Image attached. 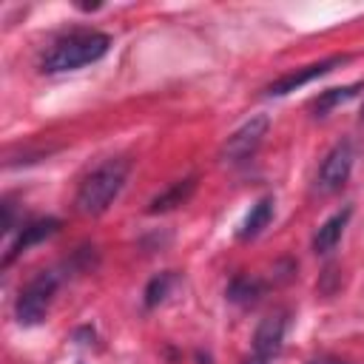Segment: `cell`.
I'll list each match as a JSON object with an SVG mask.
<instances>
[{
    "instance_id": "obj_1",
    "label": "cell",
    "mask_w": 364,
    "mask_h": 364,
    "mask_svg": "<svg viewBox=\"0 0 364 364\" xmlns=\"http://www.w3.org/2000/svg\"><path fill=\"white\" fill-rule=\"evenodd\" d=\"M128 171H131V162L125 156L105 159L100 168H94L82 179V185L77 191V199H74L77 210L82 216H100V213H105L111 208V202L119 196V191H122V185L128 179Z\"/></svg>"
},
{
    "instance_id": "obj_2",
    "label": "cell",
    "mask_w": 364,
    "mask_h": 364,
    "mask_svg": "<svg viewBox=\"0 0 364 364\" xmlns=\"http://www.w3.org/2000/svg\"><path fill=\"white\" fill-rule=\"evenodd\" d=\"M108 48H111V37L105 31H74L60 43H54V48L43 57L40 68L46 74L74 71L88 63H97L100 57H105Z\"/></svg>"
},
{
    "instance_id": "obj_3",
    "label": "cell",
    "mask_w": 364,
    "mask_h": 364,
    "mask_svg": "<svg viewBox=\"0 0 364 364\" xmlns=\"http://www.w3.org/2000/svg\"><path fill=\"white\" fill-rule=\"evenodd\" d=\"M57 273L54 270H40L34 279L26 282V287L20 290L17 301H14V316L20 324L31 327V324H40L48 313V304L54 299V290H57Z\"/></svg>"
},
{
    "instance_id": "obj_4",
    "label": "cell",
    "mask_w": 364,
    "mask_h": 364,
    "mask_svg": "<svg viewBox=\"0 0 364 364\" xmlns=\"http://www.w3.org/2000/svg\"><path fill=\"white\" fill-rule=\"evenodd\" d=\"M353 159H355L353 142H350V139L336 142V145L327 151V156L321 159V168H318V176H316V188H318L321 193H333V191H338V188L350 179Z\"/></svg>"
},
{
    "instance_id": "obj_5",
    "label": "cell",
    "mask_w": 364,
    "mask_h": 364,
    "mask_svg": "<svg viewBox=\"0 0 364 364\" xmlns=\"http://www.w3.org/2000/svg\"><path fill=\"white\" fill-rule=\"evenodd\" d=\"M267 125H270V119H267L264 114H256V117H250L247 122H242V125L228 136V142L222 145V159H225V162H242V159L253 156L256 148L262 145L264 134H267Z\"/></svg>"
},
{
    "instance_id": "obj_6",
    "label": "cell",
    "mask_w": 364,
    "mask_h": 364,
    "mask_svg": "<svg viewBox=\"0 0 364 364\" xmlns=\"http://www.w3.org/2000/svg\"><path fill=\"white\" fill-rule=\"evenodd\" d=\"M341 63H347V57H327V60H321V63H313V65L296 68V71H290V74L279 77L276 82H270V85H267V94H270V97H284V94L296 91V88H301V85H307V82H313V80L324 77L327 71H333V68H336V65H341Z\"/></svg>"
},
{
    "instance_id": "obj_7",
    "label": "cell",
    "mask_w": 364,
    "mask_h": 364,
    "mask_svg": "<svg viewBox=\"0 0 364 364\" xmlns=\"http://www.w3.org/2000/svg\"><path fill=\"white\" fill-rule=\"evenodd\" d=\"M284 330H287V313L276 310L270 316H264L253 333V355L259 358H273L279 350H282V341H284Z\"/></svg>"
},
{
    "instance_id": "obj_8",
    "label": "cell",
    "mask_w": 364,
    "mask_h": 364,
    "mask_svg": "<svg viewBox=\"0 0 364 364\" xmlns=\"http://www.w3.org/2000/svg\"><path fill=\"white\" fill-rule=\"evenodd\" d=\"M57 230H60V219H54V216H46V219H34V222H28V225L20 230V236L14 239V245L9 247V253L3 256V267H6V264H11L20 253H26L31 245H37V242H43V239L54 236Z\"/></svg>"
},
{
    "instance_id": "obj_9",
    "label": "cell",
    "mask_w": 364,
    "mask_h": 364,
    "mask_svg": "<svg viewBox=\"0 0 364 364\" xmlns=\"http://www.w3.org/2000/svg\"><path fill=\"white\" fill-rule=\"evenodd\" d=\"M196 176H185V179H179V182H173L168 191H162L159 196H154L151 199V205H148V213H165V210H173V208H179V205H185L191 196H193V191H196Z\"/></svg>"
},
{
    "instance_id": "obj_10",
    "label": "cell",
    "mask_w": 364,
    "mask_h": 364,
    "mask_svg": "<svg viewBox=\"0 0 364 364\" xmlns=\"http://www.w3.org/2000/svg\"><path fill=\"white\" fill-rule=\"evenodd\" d=\"M350 208H344V210H338V213H333L318 230H316V236H313V250L316 253H327V250H333L336 245H338V239H341V233H344V228H347V222H350Z\"/></svg>"
},
{
    "instance_id": "obj_11",
    "label": "cell",
    "mask_w": 364,
    "mask_h": 364,
    "mask_svg": "<svg viewBox=\"0 0 364 364\" xmlns=\"http://www.w3.org/2000/svg\"><path fill=\"white\" fill-rule=\"evenodd\" d=\"M270 219H273V199L264 196V199H259V202L250 208V213L245 216L242 230H239V239H256V236L270 225Z\"/></svg>"
},
{
    "instance_id": "obj_12",
    "label": "cell",
    "mask_w": 364,
    "mask_h": 364,
    "mask_svg": "<svg viewBox=\"0 0 364 364\" xmlns=\"http://www.w3.org/2000/svg\"><path fill=\"white\" fill-rule=\"evenodd\" d=\"M364 88V82H353V85H344V88H330V91H324V94H318L316 100H313V117H327L336 105H341V102H347V100H353L358 91Z\"/></svg>"
},
{
    "instance_id": "obj_13",
    "label": "cell",
    "mask_w": 364,
    "mask_h": 364,
    "mask_svg": "<svg viewBox=\"0 0 364 364\" xmlns=\"http://www.w3.org/2000/svg\"><path fill=\"white\" fill-rule=\"evenodd\" d=\"M262 290H264V284L256 276H236L228 284V299L233 304H256L259 296H262Z\"/></svg>"
},
{
    "instance_id": "obj_14",
    "label": "cell",
    "mask_w": 364,
    "mask_h": 364,
    "mask_svg": "<svg viewBox=\"0 0 364 364\" xmlns=\"http://www.w3.org/2000/svg\"><path fill=\"white\" fill-rule=\"evenodd\" d=\"M171 284H173V273H171V270H165V273L154 276V279L148 282V287H145V307L151 310V307H156L159 301H165V296H168Z\"/></svg>"
},
{
    "instance_id": "obj_15",
    "label": "cell",
    "mask_w": 364,
    "mask_h": 364,
    "mask_svg": "<svg viewBox=\"0 0 364 364\" xmlns=\"http://www.w3.org/2000/svg\"><path fill=\"white\" fill-rule=\"evenodd\" d=\"M245 364H267V358H259V355H253V358H247Z\"/></svg>"
},
{
    "instance_id": "obj_16",
    "label": "cell",
    "mask_w": 364,
    "mask_h": 364,
    "mask_svg": "<svg viewBox=\"0 0 364 364\" xmlns=\"http://www.w3.org/2000/svg\"><path fill=\"white\" fill-rule=\"evenodd\" d=\"M313 364H344V361H333V358H327V361H313Z\"/></svg>"
},
{
    "instance_id": "obj_17",
    "label": "cell",
    "mask_w": 364,
    "mask_h": 364,
    "mask_svg": "<svg viewBox=\"0 0 364 364\" xmlns=\"http://www.w3.org/2000/svg\"><path fill=\"white\" fill-rule=\"evenodd\" d=\"M361 117H364V108H361Z\"/></svg>"
}]
</instances>
